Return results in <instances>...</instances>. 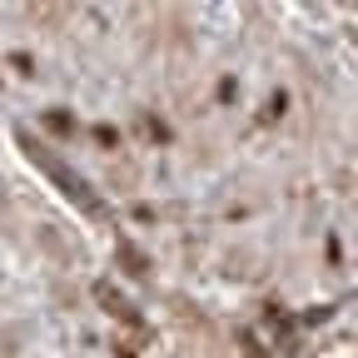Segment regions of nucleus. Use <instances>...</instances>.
Here are the masks:
<instances>
[{
    "instance_id": "obj_1",
    "label": "nucleus",
    "mask_w": 358,
    "mask_h": 358,
    "mask_svg": "<svg viewBox=\"0 0 358 358\" xmlns=\"http://www.w3.org/2000/svg\"><path fill=\"white\" fill-rule=\"evenodd\" d=\"M20 145H25V155H30V159H35V164H40L45 174H50V179H55V185H60V189H65V194H70V199H75L80 209H100V204H95V194H90V189L80 185V179H75V174H70V169H65L60 159H50V155L40 150V140H25V134H20Z\"/></svg>"
},
{
    "instance_id": "obj_2",
    "label": "nucleus",
    "mask_w": 358,
    "mask_h": 358,
    "mask_svg": "<svg viewBox=\"0 0 358 358\" xmlns=\"http://www.w3.org/2000/svg\"><path fill=\"white\" fill-rule=\"evenodd\" d=\"M100 303H105V308L115 313L120 324H140V313H134V308H129V303H124V299H120L115 289H105V284H100Z\"/></svg>"
}]
</instances>
